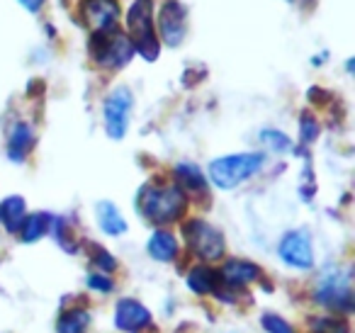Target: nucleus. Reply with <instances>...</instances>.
I'll return each instance as SVG.
<instances>
[{"label":"nucleus","mask_w":355,"mask_h":333,"mask_svg":"<svg viewBox=\"0 0 355 333\" xmlns=\"http://www.w3.org/2000/svg\"><path fill=\"white\" fill-rule=\"evenodd\" d=\"M137 210L153 224H171L185 210V195L175 185H144L139 190Z\"/></svg>","instance_id":"1"},{"label":"nucleus","mask_w":355,"mask_h":333,"mask_svg":"<svg viewBox=\"0 0 355 333\" xmlns=\"http://www.w3.org/2000/svg\"><path fill=\"white\" fill-rule=\"evenodd\" d=\"M263 153H236V156H224L209 163V180L222 190L246 182L263 168Z\"/></svg>","instance_id":"2"},{"label":"nucleus","mask_w":355,"mask_h":333,"mask_svg":"<svg viewBox=\"0 0 355 333\" xmlns=\"http://www.w3.org/2000/svg\"><path fill=\"white\" fill-rule=\"evenodd\" d=\"M127 25L132 32V46L134 51L144 56L146 61H153L158 56V37L153 32V15H151V0H137L129 8Z\"/></svg>","instance_id":"3"},{"label":"nucleus","mask_w":355,"mask_h":333,"mask_svg":"<svg viewBox=\"0 0 355 333\" xmlns=\"http://www.w3.org/2000/svg\"><path fill=\"white\" fill-rule=\"evenodd\" d=\"M314 299L319 304L336 311H350L353 309V292H350V270L329 268L319 278L314 289Z\"/></svg>","instance_id":"4"},{"label":"nucleus","mask_w":355,"mask_h":333,"mask_svg":"<svg viewBox=\"0 0 355 333\" xmlns=\"http://www.w3.org/2000/svg\"><path fill=\"white\" fill-rule=\"evenodd\" d=\"M93 56L100 66L105 69H122L129 64L134 54L132 40L127 35H119V32H103V35H95L93 40Z\"/></svg>","instance_id":"5"},{"label":"nucleus","mask_w":355,"mask_h":333,"mask_svg":"<svg viewBox=\"0 0 355 333\" xmlns=\"http://www.w3.org/2000/svg\"><path fill=\"white\" fill-rule=\"evenodd\" d=\"M185 241L202 260H219L224 255V239L212 224L202 219H193L183 229Z\"/></svg>","instance_id":"6"},{"label":"nucleus","mask_w":355,"mask_h":333,"mask_svg":"<svg viewBox=\"0 0 355 333\" xmlns=\"http://www.w3.org/2000/svg\"><path fill=\"white\" fill-rule=\"evenodd\" d=\"M129 112H132V93L127 88H117L105 100V129L110 139H122L129 127Z\"/></svg>","instance_id":"7"},{"label":"nucleus","mask_w":355,"mask_h":333,"mask_svg":"<svg viewBox=\"0 0 355 333\" xmlns=\"http://www.w3.org/2000/svg\"><path fill=\"white\" fill-rule=\"evenodd\" d=\"M280 258L285 260L290 268L297 270H309L314 265V253H311V241L304 231H290L282 236L280 248H277Z\"/></svg>","instance_id":"8"},{"label":"nucleus","mask_w":355,"mask_h":333,"mask_svg":"<svg viewBox=\"0 0 355 333\" xmlns=\"http://www.w3.org/2000/svg\"><path fill=\"white\" fill-rule=\"evenodd\" d=\"M158 32L168 46H178L185 37V8L178 0H166L158 17Z\"/></svg>","instance_id":"9"},{"label":"nucleus","mask_w":355,"mask_h":333,"mask_svg":"<svg viewBox=\"0 0 355 333\" xmlns=\"http://www.w3.org/2000/svg\"><path fill=\"white\" fill-rule=\"evenodd\" d=\"M151 323V314L137 299H119L114 307V326L124 333H139Z\"/></svg>","instance_id":"10"},{"label":"nucleus","mask_w":355,"mask_h":333,"mask_svg":"<svg viewBox=\"0 0 355 333\" xmlns=\"http://www.w3.org/2000/svg\"><path fill=\"white\" fill-rule=\"evenodd\" d=\"M83 15L90 30L95 35H103V32H112L119 17V6L114 0H85Z\"/></svg>","instance_id":"11"},{"label":"nucleus","mask_w":355,"mask_h":333,"mask_svg":"<svg viewBox=\"0 0 355 333\" xmlns=\"http://www.w3.org/2000/svg\"><path fill=\"white\" fill-rule=\"evenodd\" d=\"M261 278V268L251 260H227L222 268V280L229 287H243V284H251Z\"/></svg>","instance_id":"12"},{"label":"nucleus","mask_w":355,"mask_h":333,"mask_svg":"<svg viewBox=\"0 0 355 333\" xmlns=\"http://www.w3.org/2000/svg\"><path fill=\"white\" fill-rule=\"evenodd\" d=\"M25 214H27V205L22 197L12 195V197H6V200L0 202V224L6 226L10 234L20 231L22 221H25Z\"/></svg>","instance_id":"13"},{"label":"nucleus","mask_w":355,"mask_h":333,"mask_svg":"<svg viewBox=\"0 0 355 333\" xmlns=\"http://www.w3.org/2000/svg\"><path fill=\"white\" fill-rule=\"evenodd\" d=\"M32 144H35V134H32L30 124H25V122L15 124V129L10 132V139H8V156H10L15 163L25 161Z\"/></svg>","instance_id":"14"},{"label":"nucleus","mask_w":355,"mask_h":333,"mask_svg":"<svg viewBox=\"0 0 355 333\" xmlns=\"http://www.w3.org/2000/svg\"><path fill=\"white\" fill-rule=\"evenodd\" d=\"M148 255L158 263H171L178 255V241L171 231L158 229L156 234L148 239Z\"/></svg>","instance_id":"15"},{"label":"nucleus","mask_w":355,"mask_h":333,"mask_svg":"<svg viewBox=\"0 0 355 333\" xmlns=\"http://www.w3.org/2000/svg\"><path fill=\"white\" fill-rule=\"evenodd\" d=\"M98 224L107 236H119L127 231V221L112 202H100L98 205Z\"/></svg>","instance_id":"16"},{"label":"nucleus","mask_w":355,"mask_h":333,"mask_svg":"<svg viewBox=\"0 0 355 333\" xmlns=\"http://www.w3.org/2000/svg\"><path fill=\"white\" fill-rule=\"evenodd\" d=\"M175 180L180 190L188 192H205L207 190V182H205V176L198 166L193 163H178L175 166Z\"/></svg>","instance_id":"17"},{"label":"nucleus","mask_w":355,"mask_h":333,"mask_svg":"<svg viewBox=\"0 0 355 333\" xmlns=\"http://www.w3.org/2000/svg\"><path fill=\"white\" fill-rule=\"evenodd\" d=\"M217 273H214L212 268H207V265H198V268H193L190 270V275H188V287L193 289L195 294H209V292H214L217 289Z\"/></svg>","instance_id":"18"},{"label":"nucleus","mask_w":355,"mask_h":333,"mask_svg":"<svg viewBox=\"0 0 355 333\" xmlns=\"http://www.w3.org/2000/svg\"><path fill=\"white\" fill-rule=\"evenodd\" d=\"M90 326V311L85 309H69L61 314L56 323V333H85Z\"/></svg>","instance_id":"19"},{"label":"nucleus","mask_w":355,"mask_h":333,"mask_svg":"<svg viewBox=\"0 0 355 333\" xmlns=\"http://www.w3.org/2000/svg\"><path fill=\"white\" fill-rule=\"evenodd\" d=\"M51 226V216L49 214H42V212H37V214H30L25 216V221H22L20 226V236L25 244H35L37 239H42V236L49 231Z\"/></svg>","instance_id":"20"},{"label":"nucleus","mask_w":355,"mask_h":333,"mask_svg":"<svg viewBox=\"0 0 355 333\" xmlns=\"http://www.w3.org/2000/svg\"><path fill=\"white\" fill-rule=\"evenodd\" d=\"M309 331L311 333H350V326L345 318L314 316V318H309Z\"/></svg>","instance_id":"21"},{"label":"nucleus","mask_w":355,"mask_h":333,"mask_svg":"<svg viewBox=\"0 0 355 333\" xmlns=\"http://www.w3.org/2000/svg\"><path fill=\"white\" fill-rule=\"evenodd\" d=\"M261 139H263V144H268V146L272 148V151H290V146H292V142L285 137L282 132H275V129H266V132L261 134Z\"/></svg>","instance_id":"22"},{"label":"nucleus","mask_w":355,"mask_h":333,"mask_svg":"<svg viewBox=\"0 0 355 333\" xmlns=\"http://www.w3.org/2000/svg\"><path fill=\"white\" fill-rule=\"evenodd\" d=\"M93 263L98 265L100 273H103V275L114 273V270H117V260H114L112 255L107 253V250L98 248V246H95V248H93Z\"/></svg>","instance_id":"23"},{"label":"nucleus","mask_w":355,"mask_h":333,"mask_svg":"<svg viewBox=\"0 0 355 333\" xmlns=\"http://www.w3.org/2000/svg\"><path fill=\"white\" fill-rule=\"evenodd\" d=\"M263 328H266L268 333H295V328H292L285 318L275 316V314H266V316H263Z\"/></svg>","instance_id":"24"},{"label":"nucleus","mask_w":355,"mask_h":333,"mask_svg":"<svg viewBox=\"0 0 355 333\" xmlns=\"http://www.w3.org/2000/svg\"><path fill=\"white\" fill-rule=\"evenodd\" d=\"M316 134H319V127H316L314 117L311 114H302V142L304 144L314 142Z\"/></svg>","instance_id":"25"},{"label":"nucleus","mask_w":355,"mask_h":333,"mask_svg":"<svg viewBox=\"0 0 355 333\" xmlns=\"http://www.w3.org/2000/svg\"><path fill=\"white\" fill-rule=\"evenodd\" d=\"M88 287L90 289H98V292H112V287H114V282L107 278V275H90L88 278Z\"/></svg>","instance_id":"26"},{"label":"nucleus","mask_w":355,"mask_h":333,"mask_svg":"<svg viewBox=\"0 0 355 333\" xmlns=\"http://www.w3.org/2000/svg\"><path fill=\"white\" fill-rule=\"evenodd\" d=\"M22 6L27 8L30 12H40L42 10V6H44V0H20Z\"/></svg>","instance_id":"27"}]
</instances>
